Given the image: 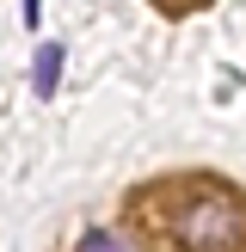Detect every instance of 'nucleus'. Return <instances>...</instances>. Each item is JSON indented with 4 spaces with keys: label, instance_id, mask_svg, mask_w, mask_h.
Returning a JSON list of instances; mask_svg holds the SVG:
<instances>
[{
    "label": "nucleus",
    "instance_id": "7ed1b4c3",
    "mask_svg": "<svg viewBox=\"0 0 246 252\" xmlns=\"http://www.w3.org/2000/svg\"><path fill=\"white\" fill-rule=\"evenodd\" d=\"M80 252H135L123 234H111V228H86L80 234Z\"/></svg>",
    "mask_w": 246,
    "mask_h": 252
},
{
    "label": "nucleus",
    "instance_id": "f257e3e1",
    "mask_svg": "<svg viewBox=\"0 0 246 252\" xmlns=\"http://www.w3.org/2000/svg\"><path fill=\"white\" fill-rule=\"evenodd\" d=\"M172 234H179L184 252H234L246 240V221H240V209H234L228 197H197V203L172 221Z\"/></svg>",
    "mask_w": 246,
    "mask_h": 252
},
{
    "label": "nucleus",
    "instance_id": "f03ea898",
    "mask_svg": "<svg viewBox=\"0 0 246 252\" xmlns=\"http://www.w3.org/2000/svg\"><path fill=\"white\" fill-rule=\"evenodd\" d=\"M56 86H62V43H37V56H31V93L56 98Z\"/></svg>",
    "mask_w": 246,
    "mask_h": 252
},
{
    "label": "nucleus",
    "instance_id": "20e7f679",
    "mask_svg": "<svg viewBox=\"0 0 246 252\" xmlns=\"http://www.w3.org/2000/svg\"><path fill=\"white\" fill-rule=\"evenodd\" d=\"M25 25H31V31L43 25V0H25Z\"/></svg>",
    "mask_w": 246,
    "mask_h": 252
}]
</instances>
